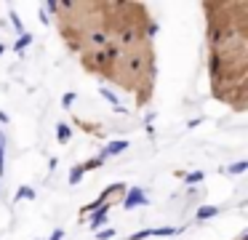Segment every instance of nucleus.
Instances as JSON below:
<instances>
[{
  "label": "nucleus",
  "mask_w": 248,
  "mask_h": 240,
  "mask_svg": "<svg viewBox=\"0 0 248 240\" xmlns=\"http://www.w3.org/2000/svg\"><path fill=\"white\" fill-rule=\"evenodd\" d=\"M75 99H78L75 94H64V96H62V107H64V110H70L72 101H75Z\"/></svg>",
  "instance_id": "nucleus-16"
},
{
  "label": "nucleus",
  "mask_w": 248,
  "mask_h": 240,
  "mask_svg": "<svg viewBox=\"0 0 248 240\" xmlns=\"http://www.w3.org/2000/svg\"><path fill=\"white\" fill-rule=\"evenodd\" d=\"M136 206H147V195L141 192V187H128V195H125V200H123V208L131 211V208H136Z\"/></svg>",
  "instance_id": "nucleus-1"
},
{
  "label": "nucleus",
  "mask_w": 248,
  "mask_h": 240,
  "mask_svg": "<svg viewBox=\"0 0 248 240\" xmlns=\"http://www.w3.org/2000/svg\"><path fill=\"white\" fill-rule=\"evenodd\" d=\"M123 190H128V187H125V184H109V187H107V190H104V192H102V195H99V197H96V200H93V203H91V206H86V208H83V213H88V211H93V208H99V206H104V200H107V197H109V195H115V192H123Z\"/></svg>",
  "instance_id": "nucleus-2"
},
{
  "label": "nucleus",
  "mask_w": 248,
  "mask_h": 240,
  "mask_svg": "<svg viewBox=\"0 0 248 240\" xmlns=\"http://www.w3.org/2000/svg\"><path fill=\"white\" fill-rule=\"evenodd\" d=\"M83 174H86V168H83V163H80V165H72L70 176H67V181H70V187H75L78 181L83 179Z\"/></svg>",
  "instance_id": "nucleus-9"
},
{
  "label": "nucleus",
  "mask_w": 248,
  "mask_h": 240,
  "mask_svg": "<svg viewBox=\"0 0 248 240\" xmlns=\"http://www.w3.org/2000/svg\"><path fill=\"white\" fill-rule=\"evenodd\" d=\"M0 53H3V46H0Z\"/></svg>",
  "instance_id": "nucleus-21"
},
{
  "label": "nucleus",
  "mask_w": 248,
  "mask_h": 240,
  "mask_svg": "<svg viewBox=\"0 0 248 240\" xmlns=\"http://www.w3.org/2000/svg\"><path fill=\"white\" fill-rule=\"evenodd\" d=\"M125 147H128V142H125V139H115V142H109L107 147L102 149V155H104V158H109V155H120Z\"/></svg>",
  "instance_id": "nucleus-3"
},
{
  "label": "nucleus",
  "mask_w": 248,
  "mask_h": 240,
  "mask_svg": "<svg viewBox=\"0 0 248 240\" xmlns=\"http://www.w3.org/2000/svg\"><path fill=\"white\" fill-rule=\"evenodd\" d=\"M3 165H6V133H0V179H3Z\"/></svg>",
  "instance_id": "nucleus-12"
},
{
  "label": "nucleus",
  "mask_w": 248,
  "mask_h": 240,
  "mask_svg": "<svg viewBox=\"0 0 248 240\" xmlns=\"http://www.w3.org/2000/svg\"><path fill=\"white\" fill-rule=\"evenodd\" d=\"M147 238H150V229H141V232H136L131 240H147Z\"/></svg>",
  "instance_id": "nucleus-18"
},
{
  "label": "nucleus",
  "mask_w": 248,
  "mask_h": 240,
  "mask_svg": "<svg viewBox=\"0 0 248 240\" xmlns=\"http://www.w3.org/2000/svg\"><path fill=\"white\" fill-rule=\"evenodd\" d=\"M11 24H14V30H16L19 35H24V27H22V19H19V14H14V11H11Z\"/></svg>",
  "instance_id": "nucleus-15"
},
{
  "label": "nucleus",
  "mask_w": 248,
  "mask_h": 240,
  "mask_svg": "<svg viewBox=\"0 0 248 240\" xmlns=\"http://www.w3.org/2000/svg\"><path fill=\"white\" fill-rule=\"evenodd\" d=\"M70 126H64V123H56V139H59V144H67L70 142Z\"/></svg>",
  "instance_id": "nucleus-11"
},
{
  "label": "nucleus",
  "mask_w": 248,
  "mask_h": 240,
  "mask_svg": "<svg viewBox=\"0 0 248 240\" xmlns=\"http://www.w3.org/2000/svg\"><path fill=\"white\" fill-rule=\"evenodd\" d=\"M184 232V229H176V227H157V229H150V235H157V238H173V235Z\"/></svg>",
  "instance_id": "nucleus-10"
},
{
  "label": "nucleus",
  "mask_w": 248,
  "mask_h": 240,
  "mask_svg": "<svg viewBox=\"0 0 248 240\" xmlns=\"http://www.w3.org/2000/svg\"><path fill=\"white\" fill-rule=\"evenodd\" d=\"M19 200H35V190L27 187V184H22L16 190V195H14V203H19Z\"/></svg>",
  "instance_id": "nucleus-6"
},
{
  "label": "nucleus",
  "mask_w": 248,
  "mask_h": 240,
  "mask_svg": "<svg viewBox=\"0 0 248 240\" xmlns=\"http://www.w3.org/2000/svg\"><path fill=\"white\" fill-rule=\"evenodd\" d=\"M0 123H8V115H6V112H0Z\"/></svg>",
  "instance_id": "nucleus-20"
},
{
  "label": "nucleus",
  "mask_w": 248,
  "mask_h": 240,
  "mask_svg": "<svg viewBox=\"0 0 248 240\" xmlns=\"http://www.w3.org/2000/svg\"><path fill=\"white\" fill-rule=\"evenodd\" d=\"M203 179V171H195V174H187V184H198Z\"/></svg>",
  "instance_id": "nucleus-17"
},
{
  "label": "nucleus",
  "mask_w": 248,
  "mask_h": 240,
  "mask_svg": "<svg viewBox=\"0 0 248 240\" xmlns=\"http://www.w3.org/2000/svg\"><path fill=\"white\" fill-rule=\"evenodd\" d=\"M248 168V160H237L235 165H230V168H227V174H232V176H237V174H243V171Z\"/></svg>",
  "instance_id": "nucleus-13"
},
{
  "label": "nucleus",
  "mask_w": 248,
  "mask_h": 240,
  "mask_svg": "<svg viewBox=\"0 0 248 240\" xmlns=\"http://www.w3.org/2000/svg\"><path fill=\"white\" fill-rule=\"evenodd\" d=\"M48 240H64V229H56V232L54 235H51V238Z\"/></svg>",
  "instance_id": "nucleus-19"
},
{
  "label": "nucleus",
  "mask_w": 248,
  "mask_h": 240,
  "mask_svg": "<svg viewBox=\"0 0 248 240\" xmlns=\"http://www.w3.org/2000/svg\"><path fill=\"white\" fill-rule=\"evenodd\" d=\"M32 40H35V35H30V32H24V35H19V40L14 43V51H16V53H22L24 48H27L30 43H32Z\"/></svg>",
  "instance_id": "nucleus-8"
},
{
  "label": "nucleus",
  "mask_w": 248,
  "mask_h": 240,
  "mask_svg": "<svg viewBox=\"0 0 248 240\" xmlns=\"http://www.w3.org/2000/svg\"><path fill=\"white\" fill-rule=\"evenodd\" d=\"M115 235H118V229H112V227H104V229H99V232H96V238H99V240H112Z\"/></svg>",
  "instance_id": "nucleus-14"
},
{
  "label": "nucleus",
  "mask_w": 248,
  "mask_h": 240,
  "mask_svg": "<svg viewBox=\"0 0 248 240\" xmlns=\"http://www.w3.org/2000/svg\"><path fill=\"white\" fill-rule=\"evenodd\" d=\"M107 211H109V206H99V211H93V216H91V229H99L104 222H107Z\"/></svg>",
  "instance_id": "nucleus-4"
},
{
  "label": "nucleus",
  "mask_w": 248,
  "mask_h": 240,
  "mask_svg": "<svg viewBox=\"0 0 248 240\" xmlns=\"http://www.w3.org/2000/svg\"><path fill=\"white\" fill-rule=\"evenodd\" d=\"M99 96H104V99H107L109 104H112V110H115V112H125L123 107H120V99H118V96H115L109 88H99Z\"/></svg>",
  "instance_id": "nucleus-5"
},
{
  "label": "nucleus",
  "mask_w": 248,
  "mask_h": 240,
  "mask_svg": "<svg viewBox=\"0 0 248 240\" xmlns=\"http://www.w3.org/2000/svg\"><path fill=\"white\" fill-rule=\"evenodd\" d=\"M216 213H219V208H216V206H200V208H198V222H205V219H214Z\"/></svg>",
  "instance_id": "nucleus-7"
}]
</instances>
